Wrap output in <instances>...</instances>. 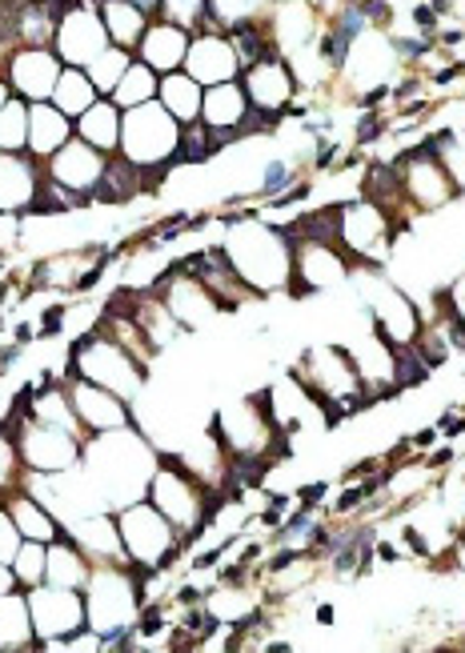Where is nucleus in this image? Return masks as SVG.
Returning a JSON list of instances; mask_svg holds the SVG:
<instances>
[{"mask_svg":"<svg viewBox=\"0 0 465 653\" xmlns=\"http://www.w3.org/2000/svg\"><path fill=\"white\" fill-rule=\"evenodd\" d=\"M241 89L249 97L253 113H261V117H269L273 125H281L285 108L293 105L297 80H293L289 65H285V56H269V61L241 73Z\"/></svg>","mask_w":465,"mask_h":653,"instance_id":"obj_7","label":"nucleus"},{"mask_svg":"<svg viewBox=\"0 0 465 653\" xmlns=\"http://www.w3.org/2000/svg\"><path fill=\"white\" fill-rule=\"evenodd\" d=\"M101 21H105V33L113 44L137 53V44H141V37H145L148 28V16L137 4H129V0H105L101 4Z\"/></svg>","mask_w":465,"mask_h":653,"instance_id":"obj_20","label":"nucleus"},{"mask_svg":"<svg viewBox=\"0 0 465 653\" xmlns=\"http://www.w3.org/2000/svg\"><path fill=\"white\" fill-rule=\"evenodd\" d=\"M40 181V161L28 153H0V213H28Z\"/></svg>","mask_w":465,"mask_h":653,"instance_id":"obj_12","label":"nucleus"},{"mask_svg":"<svg viewBox=\"0 0 465 653\" xmlns=\"http://www.w3.org/2000/svg\"><path fill=\"white\" fill-rule=\"evenodd\" d=\"M225 257L237 269V277L253 293L269 289H289L293 277V241L281 225H257V221H233L225 236Z\"/></svg>","mask_w":465,"mask_h":653,"instance_id":"obj_1","label":"nucleus"},{"mask_svg":"<svg viewBox=\"0 0 465 653\" xmlns=\"http://www.w3.org/2000/svg\"><path fill=\"white\" fill-rule=\"evenodd\" d=\"M157 89H160V73L145 65V61H133L129 73L120 77V85L108 92V101L120 108H137V105H148V101H157Z\"/></svg>","mask_w":465,"mask_h":653,"instance_id":"obj_22","label":"nucleus"},{"mask_svg":"<svg viewBox=\"0 0 465 653\" xmlns=\"http://www.w3.org/2000/svg\"><path fill=\"white\" fill-rule=\"evenodd\" d=\"M13 589H21V586H16L13 565H9V562H0V593H13Z\"/></svg>","mask_w":465,"mask_h":653,"instance_id":"obj_29","label":"nucleus"},{"mask_svg":"<svg viewBox=\"0 0 465 653\" xmlns=\"http://www.w3.org/2000/svg\"><path fill=\"white\" fill-rule=\"evenodd\" d=\"M133 61H137V56L129 53V49H120V44H108L105 53L96 56V61H93L89 68H85V73L93 77L96 92H101V97H108V92H113V89L120 85V77L129 73V65H133Z\"/></svg>","mask_w":465,"mask_h":653,"instance_id":"obj_23","label":"nucleus"},{"mask_svg":"<svg viewBox=\"0 0 465 653\" xmlns=\"http://www.w3.org/2000/svg\"><path fill=\"white\" fill-rule=\"evenodd\" d=\"M89 577H93V565L85 558V549L68 537H56L49 541V565H44V581H53V586H65V589H85L89 586Z\"/></svg>","mask_w":465,"mask_h":653,"instance_id":"obj_16","label":"nucleus"},{"mask_svg":"<svg viewBox=\"0 0 465 653\" xmlns=\"http://www.w3.org/2000/svg\"><path fill=\"white\" fill-rule=\"evenodd\" d=\"M120 120H125V108L113 105L108 97H101L89 113H80L77 120H73V129H77L80 141H89L93 149H101V153H120Z\"/></svg>","mask_w":465,"mask_h":653,"instance_id":"obj_15","label":"nucleus"},{"mask_svg":"<svg viewBox=\"0 0 465 653\" xmlns=\"http://www.w3.org/2000/svg\"><path fill=\"white\" fill-rule=\"evenodd\" d=\"M160 300L169 305V313L177 317V325L181 329H201L209 317L221 313V305H217L214 293L189 273H181V281L173 277V281H169V293L160 289Z\"/></svg>","mask_w":465,"mask_h":653,"instance_id":"obj_13","label":"nucleus"},{"mask_svg":"<svg viewBox=\"0 0 465 653\" xmlns=\"http://www.w3.org/2000/svg\"><path fill=\"white\" fill-rule=\"evenodd\" d=\"M117 529H120V546L129 553V569H133L141 581L165 574L189 549L185 541L177 537L173 525H169V517H165L148 497H137L125 510H117Z\"/></svg>","mask_w":465,"mask_h":653,"instance_id":"obj_2","label":"nucleus"},{"mask_svg":"<svg viewBox=\"0 0 465 653\" xmlns=\"http://www.w3.org/2000/svg\"><path fill=\"white\" fill-rule=\"evenodd\" d=\"M108 33L105 21H101V9H85V4H73L65 16H61V28H56L53 53L73 68H89L96 56L105 53Z\"/></svg>","mask_w":465,"mask_h":653,"instance_id":"obj_5","label":"nucleus"},{"mask_svg":"<svg viewBox=\"0 0 465 653\" xmlns=\"http://www.w3.org/2000/svg\"><path fill=\"white\" fill-rule=\"evenodd\" d=\"M33 610H28V593H0V650H33Z\"/></svg>","mask_w":465,"mask_h":653,"instance_id":"obj_17","label":"nucleus"},{"mask_svg":"<svg viewBox=\"0 0 465 653\" xmlns=\"http://www.w3.org/2000/svg\"><path fill=\"white\" fill-rule=\"evenodd\" d=\"M438 305H441V313L465 325V273H457V281H453L445 293H438Z\"/></svg>","mask_w":465,"mask_h":653,"instance_id":"obj_27","label":"nucleus"},{"mask_svg":"<svg viewBox=\"0 0 465 653\" xmlns=\"http://www.w3.org/2000/svg\"><path fill=\"white\" fill-rule=\"evenodd\" d=\"M185 73L197 80L201 89H214V85H225V80H241V61L225 33H197V37L189 40Z\"/></svg>","mask_w":465,"mask_h":653,"instance_id":"obj_10","label":"nucleus"},{"mask_svg":"<svg viewBox=\"0 0 465 653\" xmlns=\"http://www.w3.org/2000/svg\"><path fill=\"white\" fill-rule=\"evenodd\" d=\"M61 73H65V61L53 49H16V53H9V65L0 77L9 80L13 97L37 105V101H53Z\"/></svg>","mask_w":465,"mask_h":653,"instance_id":"obj_6","label":"nucleus"},{"mask_svg":"<svg viewBox=\"0 0 465 653\" xmlns=\"http://www.w3.org/2000/svg\"><path fill=\"white\" fill-rule=\"evenodd\" d=\"M73 117H65L53 101L28 105V157L49 161L65 141H73Z\"/></svg>","mask_w":465,"mask_h":653,"instance_id":"obj_14","label":"nucleus"},{"mask_svg":"<svg viewBox=\"0 0 465 653\" xmlns=\"http://www.w3.org/2000/svg\"><path fill=\"white\" fill-rule=\"evenodd\" d=\"M44 565H49V546L44 541H21L13 558V574H16V586L21 589H33L44 581Z\"/></svg>","mask_w":465,"mask_h":653,"instance_id":"obj_25","label":"nucleus"},{"mask_svg":"<svg viewBox=\"0 0 465 653\" xmlns=\"http://www.w3.org/2000/svg\"><path fill=\"white\" fill-rule=\"evenodd\" d=\"M21 541H25V537H21V529H16L13 513L0 505V562L13 565V558H16V549H21Z\"/></svg>","mask_w":465,"mask_h":653,"instance_id":"obj_26","label":"nucleus"},{"mask_svg":"<svg viewBox=\"0 0 465 653\" xmlns=\"http://www.w3.org/2000/svg\"><path fill=\"white\" fill-rule=\"evenodd\" d=\"M96 101H101V92H96L93 77H89L85 68L65 65V73H61V80H56V89H53V105L61 108L65 117L77 120L80 113H89Z\"/></svg>","mask_w":465,"mask_h":653,"instance_id":"obj_21","label":"nucleus"},{"mask_svg":"<svg viewBox=\"0 0 465 653\" xmlns=\"http://www.w3.org/2000/svg\"><path fill=\"white\" fill-rule=\"evenodd\" d=\"M157 101L169 108V113H173L181 125H189V120L201 117V101H205V89H201L197 80L189 77L185 68H177V73H165V77H160Z\"/></svg>","mask_w":465,"mask_h":653,"instance_id":"obj_19","label":"nucleus"},{"mask_svg":"<svg viewBox=\"0 0 465 653\" xmlns=\"http://www.w3.org/2000/svg\"><path fill=\"white\" fill-rule=\"evenodd\" d=\"M318 622H321V626H330V622H333V605H321V610H318Z\"/></svg>","mask_w":465,"mask_h":653,"instance_id":"obj_31","label":"nucleus"},{"mask_svg":"<svg viewBox=\"0 0 465 653\" xmlns=\"http://www.w3.org/2000/svg\"><path fill=\"white\" fill-rule=\"evenodd\" d=\"M9 513H13V522L25 541H44V546H49L56 537H65V525L56 522L53 510H49L44 501H37L33 494H16Z\"/></svg>","mask_w":465,"mask_h":653,"instance_id":"obj_18","label":"nucleus"},{"mask_svg":"<svg viewBox=\"0 0 465 653\" xmlns=\"http://www.w3.org/2000/svg\"><path fill=\"white\" fill-rule=\"evenodd\" d=\"M0 153H28V101L21 97L0 108Z\"/></svg>","mask_w":465,"mask_h":653,"instance_id":"obj_24","label":"nucleus"},{"mask_svg":"<svg viewBox=\"0 0 465 653\" xmlns=\"http://www.w3.org/2000/svg\"><path fill=\"white\" fill-rule=\"evenodd\" d=\"M189 40H193V33H185L181 25H173V21H148L145 37H141V44H137V61H145L153 73H177V68H185V56H189Z\"/></svg>","mask_w":465,"mask_h":653,"instance_id":"obj_11","label":"nucleus"},{"mask_svg":"<svg viewBox=\"0 0 465 653\" xmlns=\"http://www.w3.org/2000/svg\"><path fill=\"white\" fill-rule=\"evenodd\" d=\"M44 165V172L53 177L56 184H65V189H73V193H85L89 201H93V189L96 181L105 177V165H108V153H101V149H93L89 141H80L77 132H73V141H65L61 149H56L49 161H40Z\"/></svg>","mask_w":465,"mask_h":653,"instance_id":"obj_8","label":"nucleus"},{"mask_svg":"<svg viewBox=\"0 0 465 653\" xmlns=\"http://www.w3.org/2000/svg\"><path fill=\"white\" fill-rule=\"evenodd\" d=\"M410 16H413V25H417V33H426V37H434L438 25H441V16L429 9V0H417V4L410 9Z\"/></svg>","mask_w":465,"mask_h":653,"instance_id":"obj_28","label":"nucleus"},{"mask_svg":"<svg viewBox=\"0 0 465 653\" xmlns=\"http://www.w3.org/2000/svg\"><path fill=\"white\" fill-rule=\"evenodd\" d=\"M28 610H33V629H37L33 650H53V645L65 650L68 641L89 626L85 593L80 589L53 586V581H40V586L28 589Z\"/></svg>","mask_w":465,"mask_h":653,"instance_id":"obj_4","label":"nucleus"},{"mask_svg":"<svg viewBox=\"0 0 465 653\" xmlns=\"http://www.w3.org/2000/svg\"><path fill=\"white\" fill-rule=\"evenodd\" d=\"M65 389H68L73 409H77V421L89 433H108V430L133 425V418H129V401L117 397L113 389H105V385H96V381H89V377H73V381H65Z\"/></svg>","mask_w":465,"mask_h":653,"instance_id":"obj_9","label":"nucleus"},{"mask_svg":"<svg viewBox=\"0 0 465 653\" xmlns=\"http://www.w3.org/2000/svg\"><path fill=\"white\" fill-rule=\"evenodd\" d=\"M9 97H13V89H9V80L0 77V108L9 105Z\"/></svg>","mask_w":465,"mask_h":653,"instance_id":"obj_30","label":"nucleus"},{"mask_svg":"<svg viewBox=\"0 0 465 653\" xmlns=\"http://www.w3.org/2000/svg\"><path fill=\"white\" fill-rule=\"evenodd\" d=\"M177 149H181V120L160 101L125 108V120H120V157L129 161V165H137V169H173Z\"/></svg>","mask_w":465,"mask_h":653,"instance_id":"obj_3","label":"nucleus"}]
</instances>
